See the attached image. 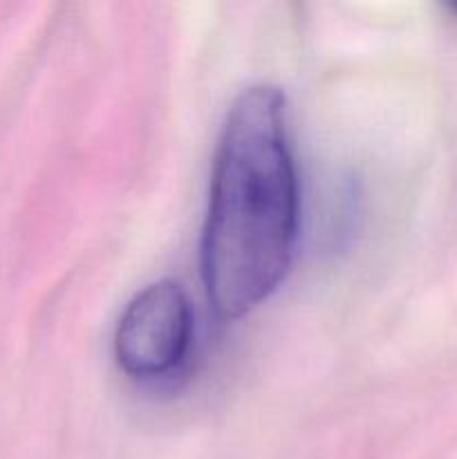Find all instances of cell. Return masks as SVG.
Returning a JSON list of instances; mask_svg holds the SVG:
<instances>
[{
	"mask_svg": "<svg viewBox=\"0 0 457 459\" xmlns=\"http://www.w3.org/2000/svg\"><path fill=\"white\" fill-rule=\"evenodd\" d=\"M298 218L285 94L251 85L220 134L202 236V276L220 316H245L278 290L294 260Z\"/></svg>",
	"mask_w": 457,
	"mask_h": 459,
	"instance_id": "6da1fadb",
	"label": "cell"
},
{
	"mask_svg": "<svg viewBox=\"0 0 457 459\" xmlns=\"http://www.w3.org/2000/svg\"><path fill=\"white\" fill-rule=\"evenodd\" d=\"M191 339L193 309L184 287L175 281L151 282L116 323V363L133 379H164L182 366Z\"/></svg>",
	"mask_w": 457,
	"mask_h": 459,
	"instance_id": "7a4b0ae2",
	"label": "cell"
},
{
	"mask_svg": "<svg viewBox=\"0 0 457 459\" xmlns=\"http://www.w3.org/2000/svg\"><path fill=\"white\" fill-rule=\"evenodd\" d=\"M451 9H453V12H457V3H453Z\"/></svg>",
	"mask_w": 457,
	"mask_h": 459,
	"instance_id": "3957f363",
	"label": "cell"
}]
</instances>
